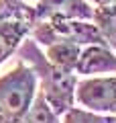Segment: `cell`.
I'll use <instances>...</instances> for the list:
<instances>
[{
    "label": "cell",
    "mask_w": 116,
    "mask_h": 123,
    "mask_svg": "<svg viewBox=\"0 0 116 123\" xmlns=\"http://www.w3.org/2000/svg\"><path fill=\"white\" fill-rule=\"evenodd\" d=\"M18 53L33 66L35 76L41 80V94L49 103V107L55 111V115H63L67 109H71L77 86L75 74L53 66L47 60V55H43L37 49V41L33 39H25Z\"/></svg>",
    "instance_id": "6da1fadb"
},
{
    "label": "cell",
    "mask_w": 116,
    "mask_h": 123,
    "mask_svg": "<svg viewBox=\"0 0 116 123\" xmlns=\"http://www.w3.org/2000/svg\"><path fill=\"white\" fill-rule=\"evenodd\" d=\"M37 76L33 68L18 64L0 78V123H21L35 101Z\"/></svg>",
    "instance_id": "7a4b0ae2"
},
{
    "label": "cell",
    "mask_w": 116,
    "mask_h": 123,
    "mask_svg": "<svg viewBox=\"0 0 116 123\" xmlns=\"http://www.w3.org/2000/svg\"><path fill=\"white\" fill-rule=\"evenodd\" d=\"M33 41H39L41 45L57 43V41H71L75 45H106L104 37L96 25L88 21H77V18H47L39 21L33 27Z\"/></svg>",
    "instance_id": "3957f363"
},
{
    "label": "cell",
    "mask_w": 116,
    "mask_h": 123,
    "mask_svg": "<svg viewBox=\"0 0 116 123\" xmlns=\"http://www.w3.org/2000/svg\"><path fill=\"white\" fill-rule=\"evenodd\" d=\"M75 101L88 111L102 115H116V76L88 78L77 82Z\"/></svg>",
    "instance_id": "277c9868"
},
{
    "label": "cell",
    "mask_w": 116,
    "mask_h": 123,
    "mask_svg": "<svg viewBox=\"0 0 116 123\" xmlns=\"http://www.w3.org/2000/svg\"><path fill=\"white\" fill-rule=\"evenodd\" d=\"M35 12L37 23L47 18H77V21L94 18V8L88 0H39Z\"/></svg>",
    "instance_id": "5b68a950"
},
{
    "label": "cell",
    "mask_w": 116,
    "mask_h": 123,
    "mask_svg": "<svg viewBox=\"0 0 116 123\" xmlns=\"http://www.w3.org/2000/svg\"><path fill=\"white\" fill-rule=\"evenodd\" d=\"M75 72L86 76L116 72V53L108 45H88L77 57Z\"/></svg>",
    "instance_id": "8992f818"
},
{
    "label": "cell",
    "mask_w": 116,
    "mask_h": 123,
    "mask_svg": "<svg viewBox=\"0 0 116 123\" xmlns=\"http://www.w3.org/2000/svg\"><path fill=\"white\" fill-rule=\"evenodd\" d=\"M33 27L18 21H6L0 23V64L16 49V45L26 37V33Z\"/></svg>",
    "instance_id": "52a82bcc"
},
{
    "label": "cell",
    "mask_w": 116,
    "mask_h": 123,
    "mask_svg": "<svg viewBox=\"0 0 116 123\" xmlns=\"http://www.w3.org/2000/svg\"><path fill=\"white\" fill-rule=\"evenodd\" d=\"M79 53H82L79 45L71 43V41H57V43L47 47V60L53 66L61 68V70L75 72V64H77Z\"/></svg>",
    "instance_id": "ba28073f"
},
{
    "label": "cell",
    "mask_w": 116,
    "mask_h": 123,
    "mask_svg": "<svg viewBox=\"0 0 116 123\" xmlns=\"http://www.w3.org/2000/svg\"><path fill=\"white\" fill-rule=\"evenodd\" d=\"M18 21L29 27L37 25V12L35 6L26 4L25 0H0V23Z\"/></svg>",
    "instance_id": "9c48e42d"
},
{
    "label": "cell",
    "mask_w": 116,
    "mask_h": 123,
    "mask_svg": "<svg viewBox=\"0 0 116 123\" xmlns=\"http://www.w3.org/2000/svg\"><path fill=\"white\" fill-rule=\"evenodd\" d=\"M94 25L98 27L106 45L116 49V4L94 8Z\"/></svg>",
    "instance_id": "30bf717a"
},
{
    "label": "cell",
    "mask_w": 116,
    "mask_h": 123,
    "mask_svg": "<svg viewBox=\"0 0 116 123\" xmlns=\"http://www.w3.org/2000/svg\"><path fill=\"white\" fill-rule=\"evenodd\" d=\"M21 123H61V121H59V115H55V111L49 107L45 97L39 92Z\"/></svg>",
    "instance_id": "8fae6325"
},
{
    "label": "cell",
    "mask_w": 116,
    "mask_h": 123,
    "mask_svg": "<svg viewBox=\"0 0 116 123\" xmlns=\"http://www.w3.org/2000/svg\"><path fill=\"white\" fill-rule=\"evenodd\" d=\"M61 123H116V115H102V113H94V111H88V109L71 107L63 113Z\"/></svg>",
    "instance_id": "7c38bea8"
},
{
    "label": "cell",
    "mask_w": 116,
    "mask_h": 123,
    "mask_svg": "<svg viewBox=\"0 0 116 123\" xmlns=\"http://www.w3.org/2000/svg\"><path fill=\"white\" fill-rule=\"evenodd\" d=\"M88 2H92L96 6H114L116 4V0H88Z\"/></svg>",
    "instance_id": "4fadbf2b"
}]
</instances>
